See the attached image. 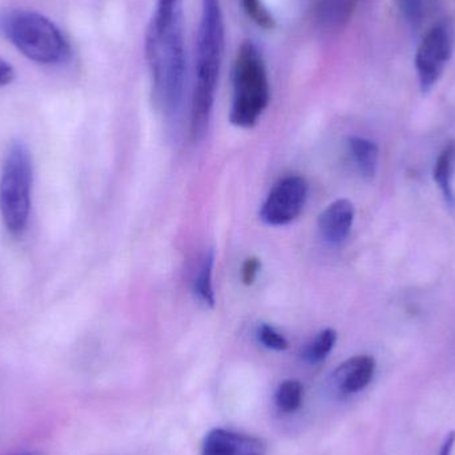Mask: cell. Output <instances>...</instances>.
<instances>
[{
    "instance_id": "cell-1",
    "label": "cell",
    "mask_w": 455,
    "mask_h": 455,
    "mask_svg": "<svg viewBox=\"0 0 455 455\" xmlns=\"http://www.w3.org/2000/svg\"><path fill=\"white\" fill-rule=\"evenodd\" d=\"M146 53L155 96L165 112L175 114L183 101L187 76L183 0H157L147 31Z\"/></svg>"
},
{
    "instance_id": "cell-2",
    "label": "cell",
    "mask_w": 455,
    "mask_h": 455,
    "mask_svg": "<svg viewBox=\"0 0 455 455\" xmlns=\"http://www.w3.org/2000/svg\"><path fill=\"white\" fill-rule=\"evenodd\" d=\"M226 27L220 0H203L196 43V68L192 100L191 135L200 140L207 133L223 63Z\"/></svg>"
},
{
    "instance_id": "cell-3",
    "label": "cell",
    "mask_w": 455,
    "mask_h": 455,
    "mask_svg": "<svg viewBox=\"0 0 455 455\" xmlns=\"http://www.w3.org/2000/svg\"><path fill=\"white\" fill-rule=\"evenodd\" d=\"M232 87L230 123L235 127H253L269 106L270 84L264 56L251 40L238 48L233 63Z\"/></svg>"
},
{
    "instance_id": "cell-4",
    "label": "cell",
    "mask_w": 455,
    "mask_h": 455,
    "mask_svg": "<svg viewBox=\"0 0 455 455\" xmlns=\"http://www.w3.org/2000/svg\"><path fill=\"white\" fill-rule=\"evenodd\" d=\"M0 27L23 55L37 63H60L68 56V43L58 27L40 13L13 11L3 16Z\"/></svg>"
},
{
    "instance_id": "cell-5",
    "label": "cell",
    "mask_w": 455,
    "mask_h": 455,
    "mask_svg": "<svg viewBox=\"0 0 455 455\" xmlns=\"http://www.w3.org/2000/svg\"><path fill=\"white\" fill-rule=\"evenodd\" d=\"M32 162L28 148L16 141L8 149L0 175V213L8 232L26 229L31 210Z\"/></svg>"
},
{
    "instance_id": "cell-6",
    "label": "cell",
    "mask_w": 455,
    "mask_h": 455,
    "mask_svg": "<svg viewBox=\"0 0 455 455\" xmlns=\"http://www.w3.org/2000/svg\"><path fill=\"white\" fill-rule=\"evenodd\" d=\"M453 35L445 24H437L427 32L414 59L422 92H430L440 82L453 56Z\"/></svg>"
},
{
    "instance_id": "cell-7",
    "label": "cell",
    "mask_w": 455,
    "mask_h": 455,
    "mask_svg": "<svg viewBox=\"0 0 455 455\" xmlns=\"http://www.w3.org/2000/svg\"><path fill=\"white\" fill-rule=\"evenodd\" d=\"M307 197V184L305 179L288 176L273 187L259 211V219L267 226H286L299 218Z\"/></svg>"
},
{
    "instance_id": "cell-8",
    "label": "cell",
    "mask_w": 455,
    "mask_h": 455,
    "mask_svg": "<svg viewBox=\"0 0 455 455\" xmlns=\"http://www.w3.org/2000/svg\"><path fill=\"white\" fill-rule=\"evenodd\" d=\"M259 438L227 429H213L203 441L202 455H265Z\"/></svg>"
},
{
    "instance_id": "cell-9",
    "label": "cell",
    "mask_w": 455,
    "mask_h": 455,
    "mask_svg": "<svg viewBox=\"0 0 455 455\" xmlns=\"http://www.w3.org/2000/svg\"><path fill=\"white\" fill-rule=\"evenodd\" d=\"M376 373V361L371 355H355L342 363L333 373L334 389L339 395H357L363 392Z\"/></svg>"
},
{
    "instance_id": "cell-10",
    "label": "cell",
    "mask_w": 455,
    "mask_h": 455,
    "mask_svg": "<svg viewBox=\"0 0 455 455\" xmlns=\"http://www.w3.org/2000/svg\"><path fill=\"white\" fill-rule=\"evenodd\" d=\"M355 207L347 199L331 203L318 218V229L328 243H339L349 235L355 221Z\"/></svg>"
},
{
    "instance_id": "cell-11",
    "label": "cell",
    "mask_w": 455,
    "mask_h": 455,
    "mask_svg": "<svg viewBox=\"0 0 455 455\" xmlns=\"http://www.w3.org/2000/svg\"><path fill=\"white\" fill-rule=\"evenodd\" d=\"M455 141L446 144L435 162L433 178L440 188L443 199L449 205H454Z\"/></svg>"
},
{
    "instance_id": "cell-12",
    "label": "cell",
    "mask_w": 455,
    "mask_h": 455,
    "mask_svg": "<svg viewBox=\"0 0 455 455\" xmlns=\"http://www.w3.org/2000/svg\"><path fill=\"white\" fill-rule=\"evenodd\" d=\"M349 151L361 175L365 179H373L379 168V146L371 139L352 136L349 139Z\"/></svg>"
},
{
    "instance_id": "cell-13",
    "label": "cell",
    "mask_w": 455,
    "mask_h": 455,
    "mask_svg": "<svg viewBox=\"0 0 455 455\" xmlns=\"http://www.w3.org/2000/svg\"><path fill=\"white\" fill-rule=\"evenodd\" d=\"M360 0H320L318 20L328 28H341L349 21Z\"/></svg>"
},
{
    "instance_id": "cell-14",
    "label": "cell",
    "mask_w": 455,
    "mask_h": 455,
    "mask_svg": "<svg viewBox=\"0 0 455 455\" xmlns=\"http://www.w3.org/2000/svg\"><path fill=\"white\" fill-rule=\"evenodd\" d=\"M336 341L337 333L333 329L320 331L302 350V360L309 365H318L331 355Z\"/></svg>"
},
{
    "instance_id": "cell-15",
    "label": "cell",
    "mask_w": 455,
    "mask_h": 455,
    "mask_svg": "<svg viewBox=\"0 0 455 455\" xmlns=\"http://www.w3.org/2000/svg\"><path fill=\"white\" fill-rule=\"evenodd\" d=\"M304 397V387L297 379H286L275 390V403L278 411L285 414L299 411Z\"/></svg>"
},
{
    "instance_id": "cell-16",
    "label": "cell",
    "mask_w": 455,
    "mask_h": 455,
    "mask_svg": "<svg viewBox=\"0 0 455 455\" xmlns=\"http://www.w3.org/2000/svg\"><path fill=\"white\" fill-rule=\"evenodd\" d=\"M213 264H215V256L213 251L205 256L202 267H200L199 275L195 280V293L199 297L200 301L207 307H215V291H213Z\"/></svg>"
},
{
    "instance_id": "cell-17",
    "label": "cell",
    "mask_w": 455,
    "mask_h": 455,
    "mask_svg": "<svg viewBox=\"0 0 455 455\" xmlns=\"http://www.w3.org/2000/svg\"><path fill=\"white\" fill-rule=\"evenodd\" d=\"M398 12L411 28H419L427 15V0H395Z\"/></svg>"
},
{
    "instance_id": "cell-18",
    "label": "cell",
    "mask_w": 455,
    "mask_h": 455,
    "mask_svg": "<svg viewBox=\"0 0 455 455\" xmlns=\"http://www.w3.org/2000/svg\"><path fill=\"white\" fill-rule=\"evenodd\" d=\"M241 3H243V8L245 11L246 16L251 18L253 23L265 29L273 28L275 19L270 15L262 0H241Z\"/></svg>"
},
{
    "instance_id": "cell-19",
    "label": "cell",
    "mask_w": 455,
    "mask_h": 455,
    "mask_svg": "<svg viewBox=\"0 0 455 455\" xmlns=\"http://www.w3.org/2000/svg\"><path fill=\"white\" fill-rule=\"evenodd\" d=\"M257 339L265 347L275 350V352H283L289 347V342L286 341L285 337L267 323H261L257 328Z\"/></svg>"
},
{
    "instance_id": "cell-20",
    "label": "cell",
    "mask_w": 455,
    "mask_h": 455,
    "mask_svg": "<svg viewBox=\"0 0 455 455\" xmlns=\"http://www.w3.org/2000/svg\"><path fill=\"white\" fill-rule=\"evenodd\" d=\"M259 259L257 257H249L245 259L243 265V283L245 285H251L256 280L257 275H259Z\"/></svg>"
},
{
    "instance_id": "cell-21",
    "label": "cell",
    "mask_w": 455,
    "mask_h": 455,
    "mask_svg": "<svg viewBox=\"0 0 455 455\" xmlns=\"http://www.w3.org/2000/svg\"><path fill=\"white\" fill-rule=\"evenodd\" d=\"M13 76H15V72H13L12 67L0 58V87L10 84L13 80Z\"/></svg>"
},
{
    "instance_id": "cell-22",
    "label": "cell",
    "mask_w": 455,
    "mask_h": 455,
    "mask_svg": "<svg viewBox=\"0 0 455 455\" xmlns=\"http://www.w3.org/2000/svg\"><path fill=\"white\" fill-rule=\"evenodd\" d=\"M455 443V433H451L443 441V448H441L440 455H451Z\"/></svg>"
}]
</instances>
